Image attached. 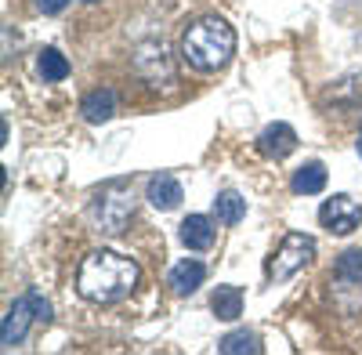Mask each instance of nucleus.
<instances>
[{
  "mask_svg": "<svg viewBox=\"0 0 362 355\" xmlns=\"http://www.w3.org/2000/svg\"><path fill=\"white\" fill-rule=\"evenodd\" d=\"M141 279L138 261L116 254V250H95L80 261L76 269V290L90 305H116L134 293Z\"/></svg>",
  "mask_w": 362,
  "mask_h": 355,
  "instance_id": "f257e3e1",
  "label": "nucleus"
},
{
  "mask_svg": "<svg viewBox=\"0 0 362 355\" xmlns=\"http://www.w3.org/2000/svg\"><path fill=\"white\" fill-rule=\"evenodd\" d=\"M232 54H235V29L218 15L192 22L185 29V37H181V58L199 73L225 69L232 62Z\"/></svg>",
  "mask_w": 362,
  "mask_h": 355,
  "instance_id": "f03ea898",
  "label": "nucleus"
},
{
  "mask_svg": "<svg viewBox=\"0 0 362 355\" xmlns=\"http://www.w3.org/2000/svg\"><path fill=\"white\" fill-rule=\"evenodd\" d=\"M29 322H51V301L40 290H29L8 308L4 327H0V344L4 348H18L29 334Z\"/></svg>",
  "mask_w": 362,
  "mask_h": 355,
  "instance_id": "7ed1b4c3",
  "label": "nucleus"
},
{
  "mask_svg": "<svg viewBox=\"0 0 362 355\" xmlns=\"http://www.w3.org/2000/svg\"><path fill=\"white\" fill-rule=\"evenodd\" d=\"M134 214V192L124 185V182H112L105 185L98 196H95V206H90V218H95V225L109 235H119L127 228Z\"/></svg>",
  "mask_w": 362,
  "mask_h": 355,
  "instance_id": "20e7f679",
  "label": "nucleus"
},
{
  "mask_svg": "<svg viewBox=\"0 0 362 355\" xmlns=\"http://www.w3.org/2000/svg\"><path fill=\"white\" fill-rule=\"evenodd\" d=\"M312 257H315V240H312V235L290 232V235H283L279 250L272 254V261H268V279L272 283H283V279L297 276L300 269H308Z\"/></svg>",
  "mask_w": 362,
  "mask_h": 355,
  "instance_id": "39448f33",
  "label": "nucleus"
},
{
  "mask_svg": "<svg viewBox=\"0 0 362 355\" xmlns=\"http://www.w3.org/2000/svg\"><path fill=\"white\" fill-rule=\"evenodd\" d=\"M319 221H322V228H329L334 235H351L362 225V203L351 199L348 192H337V196H329L322 203Z\"/></svg>",
  "mask_w": 362,
  "mask_h": 355,
  "instance_id": "423d86ee",
  "label": "nucleus"
},
{
  "mask_svg": "<svg viewBox=\"0 0 362 355\" xmlns=\"http://www.w3.org/2000/svg\"><path fill=\"white\" fill-rule=\"evenodd\" d=\"M134 69L153 83V87H160V76L170 83L174 80V69H170V58H167V47L163 44H141L138 51H134Z\"/></svg>",
  "mask_w": 362,
  "mask_h": 355,
  "instance_id": "0eeeda50",
  "label": "nucleus"
},
{
  "mask_svg": "<svg viewBox=\"0 0 362 355\" xmlns=\"http://www.w3.org/2000/svg\"><path fill=\"white\" fill-rule=\"evenodd\" d=\"M293 149H297V131H293L290 124H283V120L268 124V127L257 134V153H261L264 160H283V156H290Z\"/></svg>",
  "mask_w": 362,
  "mask_h": 355,
  "instance_id": "6e6552de",
  "label": "nucleus"
},
{
  "mask_svg": "<svg viewBox=\"0 0 362 355\" xmlns=\"http://www.w3.org/2000/svg\"><path fill=\"white\" fill-rule=\"evenodd\" d=\"M177 235H181V243H185L189 250H210L214 247V235H218V225H214V218H206V214H189L185 221H181Z\"/></svg>",
  "mask_w": 362,
  "mask_h": 355,
  "instance_id": "1a4fd4ad",
  "label": "nucleus"
},
{
  "mask_svg": "<svg viewBox=\"0 0 362 355\" xmlns=\"http://www.w3.org/2000/svg\"><path fill=\"white\" fill-rule=\"evenodd\" d=\"M145 199L156 206V211H174V206L185 199V189L174 174H153L148 178V189H145Z\"/></svg>",
  "mask_w": 362,
  "mask_h": 355,
  "instance_id": "9d476101",
  "label": "nucleus"
},
{
  "mask_svg": "<svg viewBox=\"0 0 362 355\" xmlns=\"http://www.w3.org/2000/svg\"><path fill=\"white\" fill-rule=\"evenodd\" d=\"M203 279H206V264L196 261V257H185L170 269V290L181 293V298H185V293H196L203 286Z\"/></svg>",
  "mask_w": 362,
  "mask_h": 355,
  "instance_id": "9b49d317",
  "label": "nucleus"
},
{
  "mask_svg": "<svg viewBox=\"0 0 362 355\" xmlns=\"http://www.w3.org/2000/svg\"><path fill=\"white\" fill-rule=\"evenodd\" d=\"M326 102L334 109H362V73H348L329 87Z\"/></svg>",
  "mask_w": 362,
  "mask_h": 355,
  "instance_id": "f8f14e48",
  "label": "nucleus"
},
{
  "mask_svg": "<svg viewBox=\"0 0 362 355\" xmlns=\"http://www.w3.org/2000/svg\"><path fill=\"white\" fill-rule=\"evenodd\" d=\"M80 112H83L87 124H105V120H112V112H116V95L109 91V87H98V91L83 95Z\"/></svg>",
  "mask_w": 362,
  "mask_h": 355,
  "instance_id": "ddd939ff",
  "label": "nucleus"
},
{
  "mask_svg": "<svg viewBox=\"0 0 362 355\" xmlns=\"http://www.w3.org/2000/svg\"><path fill=\"white\" fill-rule=\"evenodd\" d=\"M293 192L297 196H315V192H322L326 189V167L319 163V160H308V163H300L297 170H293Z\"/></svg>",
  "mask_w": 362,
  "mask_h": 355,
  "instance_id": "4468645a",
  "label": "nucleus"
},
{
  "mask_svg": "<svg viewBox=\"0 0 362 355\" xmlns=\"http://www.w3.org/2000/svg\"><path fill=\"white\" fill-rule=\"evenodd\" d=\"M214 218L221 221V225H239L247 218V199L239 196L235 189H221L218 196H214Z\"/></svg>",
  "mask_w": 362,
  "mask_h": 355,
  "instance_id": "2eb2a0df",
  "label": "nucleus"
},
{
  "mask_svg": "<svg viewBox=\"0 0 362 355\" xmlns=\"http://www.w3.org/2000/svg\"><path fill=\"white\" fill-rule=\"evenodd\" d=\"M210 308H214V315L225 319V322L239 319V315H243V290L232 286V283L218 286V290H214V298H210Z\"/></svg>",
  "mask_w": 362,
  "mask_h": 355,
  "instance_id": "dca6fc26",
  "label": "nucleus"
},
{
  "mask_svg": "<svg viewBox=\"0 0 362 355\" xmlns=\"http://www.w3.org/2000/svg\"><path fill=\"white\" fill-rule=\"evenodd\" d=\"M37 73L47 80V83H58L69 76V58L58 51V47H44L40 58H37Z\"/></svg>",
  "mask_w": 362,
  "mask_h": 355,
  "instance_id": "f3484780",
  "label": "nucleus"
},
{
  "mask_svg": "<svg viewBox=\"0 0 362 355\" xmlns=\"http://www.w3.org/2000/svg\"><path fill=\"white\" fill-rule=\"evenodd\" d=\"M218 351H221V355H243V351L257 355V351H261V337L250 334V330H235V334H225V337H221Z\"/></svg>",
  "mask_w": 362,
  "mask_h": 355,
  "instance_id": "a211bd4d",
  "label": "nucleus"
},
{
  "mask_svg": "<svg viewBox=\"0 0 362 355\" xmlns=\"http://www.w3.org/2000/svg\"><path fill=\"white\" fill-rule=\"evenodd\" d=\"M334 276H337L341 283H362V247H351V250H344V254L337 257Z\"/></svg>",
  "mask_w": 362,
  "mask_h": 355,
  "instance_id": "6ab92c4d",
  "label": "nucleus"
},
{
  "mask_svg": "<svg viewBox=\"0 0 362 355\" xmlns=\"http://www.w3.org/2000/svg\"><path fill=\"white\" fill-rule=\"evenodd\" d=\"M69 8V0H37V11H44V15H62Z\"/></svg>",
  "mask_w": 362,
  "mask_h": 355,
  "instance_id": "aec40b11",
  "label": "nucleus"
},
{
  "mask_svg": "<svg viewBox=\"0 0 362 355\" xmlns=\"http://www.w3.org/2000/svg\"><path fill=\"white\" fill-rule=\"evenodd\" d=\"M355 149H358V156H362V131H358V141H355Z\"/></svg>",
  "mask_w": 362,
  "mask_h": 355,
  "instance_id": "412c9836",
  "label": "nucleus"
},
{
  "mask_svg": "<svg viewBox=\"0 0 362 355\" xmlns=\"http://www.w3.org/2000/svg\"><path fill=\"white\" fill-rule=\"evenodd\" d=\"M83 4H98V0H83Z\"/></svg>",
  "mask_w": 362,
  "mask_h": 355,
  "instance_id": "4be33fe9",
  "label": "nucleus"
}]
</instances>
